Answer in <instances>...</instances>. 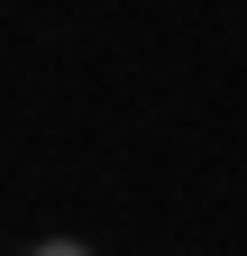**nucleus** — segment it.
<instances>
[{"instance_id":"f257e3e1","label":"nucleus","mask_w":247,"mask_h":256,"mask_svg":"<svg viewBox=\"0 0 247 256\" xmlns=\"http://www.w3.org/2000/svg\"><path fill=\"white\" fill-rule=\"evenodd\" d=\"M37 256H92V247H82V238H46Z\"/></svg>"}]
</instances>
